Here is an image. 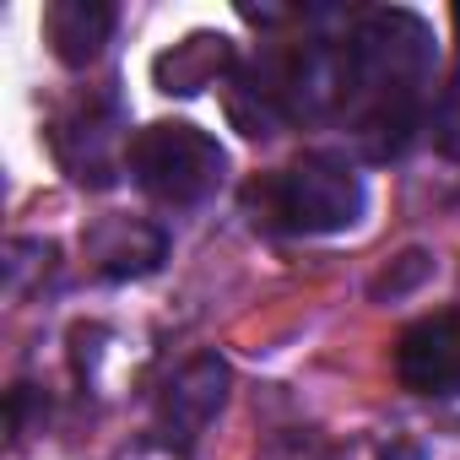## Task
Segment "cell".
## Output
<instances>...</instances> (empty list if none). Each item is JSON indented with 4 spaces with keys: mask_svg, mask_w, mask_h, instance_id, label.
<instances>
[{
    "mask_svg": "<svg viewBox=\"0 0 460 460\" xmlns=\"http://www.w3.org/2000/svg\"><path fill=\"white\" fill-rule=\"evenodd\" d=\"M433 76V33L422 17L411 12H374L358 22L352 44H347V98L341 114L352 119L358 141L368 157H401L417 114H422V93Z\"/></svg>",
    "mask_w": 460,
    "mask_h": 460,
    "instance_id": "1",
    "label": "cell"
},
{
    "mask_svg": "<svg viewBox=\"0 0 460 460\" xmlns=\"http://www.w3.org/2000/svg\"><path fill=\"white\" fill-rule=\"evenodd\" d=\"M250 206H261V217L271 227H282V234L325 239V234H347V227L363 222L368 190H363V173L341 152H304L293 168L255 184Z\"/></svg>",
    "mask_w": 460,
    "mask_h": 460,
    "instance_id": "2",
    "label": "cell"
},
{
    "mask_svg": "<svg viewBox=\"0 0 460 460\" xmlns=\"http://www.w3.org/2000/svg\"><path fill=\"white\" fill-rule=\"evenodd\" d=\"M125 163H130V179L141 184V195H152L157 206H195L222 184L227 152L200 125L157 119L130 136Z\"/></svg>",
    "mask_w": 460,
    "mask_h": 460,
    "instance_id": "3",
    "label": "cell"
},
{
    "mask_svg": "<svg viewBox=\"0 0 460 460\" xmlns=\"http://www.w3.org/2000/svg\"><path fill=\"white\" fill-rule=\"evenodd\" d=\"M395 379L411 395L449 401L460 395V309L422 314L395 341Z\"/></svg>",
    "mask_w": 460,
    "mask_h": 460,
    "instance_id": "4",
    "label": "cell"
},
{
    "mask_svg": "<svg viewBox=\"0 0 460 460\" xmlns=\"http://www.w3.org/2000/svg\"><path fill=\"white\" fill-rule=\"evenodd\" d=\"M222 401H227V363H222L217 352H206V358L184 363V368L173 374V385L163 390L157 428H163L168 438L190 444V438L206 433V422L222 411Z\"/></svg>",
    "mask_w": 460,
    "mask_h": 460,
    "instance_id": "5",
    "label": "cell"
},
{
    "mask_svg": "<svg viewBox=\"0 0 460 460\" xmlns=\"http://www.w3.org/2000/svg\"><path fill=\"white\" fill-rule=\"evenodd\" d=\"M114 33V6H103V0H55V6L44 12V39L55 49L60 66L82 71L103 55Z\"/></svg>",
    "mask_w": 460,
    "mask_h": 460,
    "instance_id": "6",
    "label": "cell"
},
{
    "mask_svg": "<svg viewBox=\"0 0 460 460\" xmlns=\"http://www.w3.org/2000/svg\"><path fill=\"white\" fill-rule=\"evenodd\" d=\"M163 250H168V239L157 234V227H146V222H103L98 234L87 239V255H93V266H98V277H109V282H125V277H146V271H157V261H163Z\"/></svg>",
    "mask_w": 460,
    "mask_h": 460,
    "instance_id": "7",
    "label": "cell"
},
{
    "mask_svg": "<svg viewBox=\"0 0 460 460\" xmlns=\"http://www.w3.org/2000/svg\"><path fill=\"white\" fill-rule=\"evenodd\" d=\"M227 66H234V44H227L222 33H190L184 44H173L168 55H157L152 76H157V87H163V93L190 98V93L211 87Z\"/></svg>",
    "mask_w": 460,
    "mask_h": 460,
    "instance_id": "8",
    "label": "cell"
},
{
    "mask_svg": "<svg viewBox=\"0 0 460 460\" xmlns=\"http://www.w3.org/2000/svg\"><path fill=\"white\" fill-rule=\"evenodd\" d=\"M438 141L449 152H460V66H455V76H449V87L438 98Z\"/></svg>",
    "mask_w": 460,
    "mask_h": 460,
    "instance_id": "9",
    "label": "cell"
},
{
    "mask_svg": "<svg viewBox=\"0 0 460 460\" xmlns=\"http://www.w3.org/2000/svg\"><path fill=\"white\" fill-rule=\"evenodd\" d=\"M455 28H460V6H455Z\"/></svg>",
    "mask_w": 460,
    "mask_h": 460,
    "instance_id": "10",
    "label": "cell"
}]
</instances>
